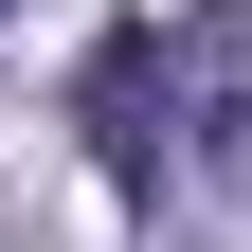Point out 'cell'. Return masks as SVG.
Returning a JSON list of instances; mask_svg holds the SVG:
<instances>
[{"instance_id": "cell-1", "label": "cell", "mask_w": 252, "mask_h": 252, "mask_svg": "<svg viewBox=\"0 0 252 252\" xmlns=\"http://www.w3.org/2000/svg\"><path fill=\"white\" fill-rule=\"evenodd\" d=\"M72 126H90V162H108V198H162V180H180V72H162V18H108V36H90Z\"/></svg>"}, {"instance_id": "cell-2", "label": "cell", "mask_w": 252, "mask_h": 252, "mask_svg": "<svg viewBox=\"0 0 252 252\" xmlns=\"http://www.w3.org/2000/svg\"><path fill=\"white\" fill-rule=\"evenodd\" d=\"M162 72H180V180L252 198V0H198V18H162Z\"/></svg>"}, {"instance_id": "cell-3", "label": "cell", "mask_w": 252, "mask_h": 252, "mask_svg": "<svg viewBox=\"0 0 252 252\" xmlns=\"http://www.w3.org/2000/svg\"><path fill=\"white\" fill-rule=\"evenodd\" d=\"M0 18H18V0H0Z\"/></svg>"}]
</instances>
